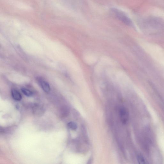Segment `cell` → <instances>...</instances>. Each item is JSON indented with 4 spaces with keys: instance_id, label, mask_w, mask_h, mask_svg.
Wrapping results in <instances>:
<instances>
[{
    "instance_id": "cell-6",
    "label": "cell",
    "mask_w": 164,
    "mask_h": 164,
    "mask_svg": "<svg viewBox=\"0 0 164 164\" xmlns=\"http://www.w3.org/2000/svg\"><path fill=\"white\" fill-rule=\"evenodd\" d=\"M137 160L138 162L140 164L148 163L144 157L141 155H139L137 156Z\"/></svg>"
},
{
    "instance_id": "cell-2",
    "label": "cell",
    "mask_w": 164,
    "mask_h": 164,
    "mask_svg": "<svg viewBox=\"0 0 164 164\" xmlns=\"http://www.w3.org/2000/svg\"><path fill=\"white\" fill-rule=\"evenodd\" d=\"M38 82L41 88L45 93H49L50 91V87L49 84L42 78H38Z\"/></svg>"
},
{
    "instance_id": "cell-7",
    "label": "cell",
    "mask_w": 164,
    "mask_h": 164,
    "mask_svg": "<svg viewBox=\"0 0 164 164\" xmlns=\"http://www.w3.org/2000/svg\"><path fill=\"white\" fill-rule=\"evenodd\" d=\"M68 127L73 130H75L77 128V126L76 123L73 122H71L67 124Z\"/></svg>"
},
{
    "instance_id": "cell-3",
    "label": "cell",
    "mask_w": 164,
    "mask_h": 164,
    "mask_svg": "<svg viewBox=\"0 0 164 164\" xmlns=\"http://www.w3.org/2000/svg\"><path fill=\"white\" fill-rule=\"evenodd\" d=\"M121 121L123 124H126L128 121L129 114L127 109L124 107L122 108L120 111Z\"/></svg>"
},
{
    "instance_id": "cell-5",
    "label": "cell",
    "mask_w": 164,
    "mask_h": 164,
    "mask_svg": "<svg viewBox=\"0 0 164 164\" xmlns=\"http://www.w3.org/2000/svg\"><path fill=\"white\" fill-rule=\"evenodd\" d=\"M21 90L23 93L27 97H31L33 94L32 91L27 89L22 88Z\"/></svg>"
},
{
    "instance_id": "cell-4",
    "label": "cell",
    "mask_w": 164,
    "mask_h": 164,
    "mask_svg": "<svg viewBox=\"0 0 164 164\" xmlns=\"http://www.w3.org/2000/svg\"><path fill=\"white\" fill-rule=\"evenodd\" d=\"M11 94L13 98L16 101H20L22 99V96L19 92L15 89H13L11 91Z\"/></svg>"
},
{
    "instance_id": "cell-1",
    "label": "cell",
    "mask_w": 164,
    "mask_h": 164,
    "mask_svg": "<svg viewBox=\"0 0 164 164\" xmlns=\"http://www.w3.org/2000/svg\"><path fill=\"white\" fill-rule=\"evenodd\" d=\"M111 11L116 17L119 19V20L127 25L130 24L131 21L123 12L116 9H112Z\"/></svg>"
}]
</instances>
